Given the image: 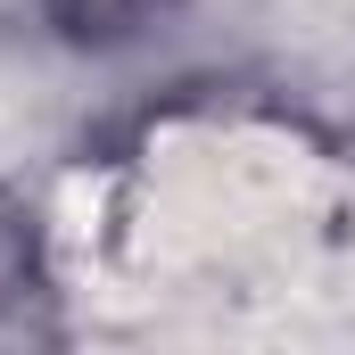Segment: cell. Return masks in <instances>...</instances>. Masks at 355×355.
<instances>
[{"mask_svg":"<svg viewBox=\"0 0 355 355\" xmlns=\"http://www.w3.org/2000/svg\"><path fill=\"white\" fill-rule=\"evenodd\" d=\"M50 297H58V281H50L42 223H33V207L0 182V339H58Z\"/></svg>","mask_w":355,"mask_h":355,"instance_id":"1","label":"cell"},{"mask_svg":"<svg viewBox=\"0 0 355 355\" xmlns=\"http://www.w3.org/2000/svg\"><path fill=\"white\" fill-rule=\"evenodd\" d=\"M174 0H42V17L75 42V50H116V42H141Z\"/></svg>","mask_w":355,"mask_h":355,"instance_id":"2","label":"cell"}]
</instances>
